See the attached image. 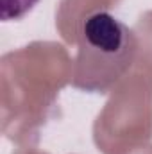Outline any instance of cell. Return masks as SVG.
Returning <instances> with one entry per match:
<instances>
[{
  "mask_svg": "<svg viewBox=\"0 0 152 154\" xmlns=\"http://www.w3.org/2000/svg\"><path fill=\"white\" fill-rule=\"evenodd\" d=\"M123 32V27L109 14H95L86 23V38L91 45L100 47L106 52H114L120 48Z\"/></svg>",
  "mask_w": 152,
  "mask_h": 154,
  "instance_id": "obj_1",
  "label": "cell"
},
{
  "mask_svg": "<svg viewBox=\"0 0 152 154\" xmlns=\"http://www.w3.org/2000/svg\"><path fill=\"white\" fill-rule=\"evenodd\" d=\"M36 4L38 0H2V20H18L25 16Z\"/></svg>",
  "mask_w": 152,
  "mask_h": 154,
  "instance_id": "obj_2",
  "label": "cell"
}]
</instances>
